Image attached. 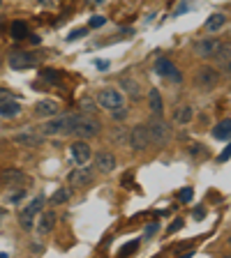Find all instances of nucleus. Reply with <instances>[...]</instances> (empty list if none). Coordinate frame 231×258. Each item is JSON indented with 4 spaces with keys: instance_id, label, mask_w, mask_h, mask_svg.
<instances>
[{
    "instance_id": "13",
    "label": "nucleus",
    "mask_w": 231,
    "mask_h": 258,
    "mask_svg": "<svg viewBox=\"0 0 231 258\" xmlns=\"http://www.w3.org/2000/svg\"><path fill=\"white\" fill-rule=\"evenodd\" d=\"M58 111L60 106L54 99H42V102L35 104V115L37 118H54V115H58Z\"/></svg>"
},
{
    "instance_id": "37",
    "label": "nucleus",
    "mask_w": 231,
    "mask_h": 258,
    "mask_svg": "<svg viewBox=\"0 0 231 258\" xmlns=\"http://www.w3.org/2000/svg\"><path fill=\"white\" fill-rule=\"evenodd\" d=\"M229 157H231V143L226 145L224 152H220V157H217V159H220V161H229Z\"/></svg>"
},
{
    "instance_id": "20",
    "label": "nucleus",
    "mask_w": 231,
    "mask_h": 258,
    "mask_svg": "<svg viewBox=\"0 0 231 258\" xmlns=\"http://www.w3.org/2000/svg\"><path fill=\"white\" fill-rule=\"evenodd\" d=\"M213 136H215L217 141L231 139V118H226V120H222V122H217L215 127H213Z\"/></svg>"
},
{
    "instance_id": "25",
    "label": "nucleus",
    "mask_w": 231,
    "mask_h": 258,
    "mask_svg": "<svg viewBox=\"0 0 231 258\" xmlns=\"http://www.w3.org/2000/svg\"><path fill=\"white\" fill-rule=\"evenodd\" d=\"M0 180H3V182H19V180H23V173L21 171H3L0 173Z\"/></svg>"
},
{
    "instance_id": "5",
    "label": "nucleus",
    "mask_w": 231,
    "mask_h": 258,
    "mask_svg": "<svg viewBox=\"0 0 231 258\" xmlns=\"http://www.w3.org/2000/svg\"><path fill=\"white\" fill-rule=\"evenodd\" d=\"M100 129H102L100 120L90 118V115H81L79 124L74 127V136H79V139H90V136L100 134Z\"/></svg>"
},
{
    "instance_id": "27",
    "label": "nucleus",
    "mask_w": 231,
    "mask_h": 258,
    "mask_svg": "<svg viewBox=\"0 0 231 258\" xmlns=\"http://www.w3.org/2000/svg\"><path fill=\"white\" fill-rule=\"evenodd\" d=\"M42 79L49 83H60V72L56 70H42Z\"/></svg>"
},
{
    "instance_id": "38",
    "label": "nucleus",
    "mask_w": 231,
    "mask_h": 258,
    "mask_svg": "<svg viewBox=\"0 0 231 258\" xmlns=\"http://www.w3.org/2000/svg\"><path fill=\"white\" fill-rule=\"evenodd\" d=\"M178 228H183V219H176L171 226H169V233H176Z\"/></svg>"
},
{
    "instance_id": "17",
    "label": "nucleus",
    "mask_w": 231,
    "mask_h": 258,
    "mask_svg": "<svg viewBox=\"0 0 231 258\" xmlns=\"http://www.w3.org/2000/svg\"><path fill=\"white\" fill-rule=\"evenodd\" d=\"M56 226V212H44L37 219V233L39 235H49Z\"/></svg>"
},
{
    "instance_id": "1",
    "label": "nucleus",
    "mask_w": 231,
    "mask_h": 258,
    "mask_svg": "<svg viewBox=\"0 0 231 258\" xmlns=\"http://www.w3.org/2000/svg\"><path fill=\"white\" fill-rule=\"evenodd\" d=\"M81 120V113H70V115H60V118L49 120V122H44L42 127H39V132H42L44 136H56V134H70V132H74V127L79 124Z\"/></svg>"
},
{
    "instance_id": "19",
    "label": "nucleus",
    "mask_w": 231,
    "mask_h": 258,
    "mask_svg": "<svg viewBox=\"0 0 231 258\" xmlns=\"http://www.w3.org/2000/svg\"><path fill=\"white\" fill-rule=\"evenodd\" d=\"M30 35V28L26 21H12L10 23V37L12 39H26Z\"/></svg>"
},
{
    "instance_id": "40",
    "label": "nucleus",
    "mask_w": 231,
    "mask_h": 258,
    "mask_svg": "<svg viewBox=\"0 0 231 258\" xmlns=\"http://www.w3.org/2000/svg\"><path fill=\"white\" fill-rule=\"evenodd\" d=\"M97 67H100V70H109V62L107 60H97Z\"/></svg>"
},
{
    "instance_id": "41",
    "label": "nucleus",
    "mask_w": 231,
    "mask_h": 258,
    "mask_svg": "<svg viewBox=\"0 0 231 258\" xmlns=\"http://www.w3.org/2000/svg\"><path fill=\"white\" fill-rule=\"evenodd\" d=\"M229 247H231V237H229Z\"/></svg>"
},
{
    "instance_id": "30",
    "label": "nucleus",
    "mask_w": 231,
    "mask_h": 258,
    "mask_svg": "<svg viewBox=\"0 0 231 258\" xmlns=\"http://www.w3.org/2000/svg\"><path fill=\"white\" fill-rule=\"evenodd\" d=\"M192 189L190 187H185V189H180V191H178V201H180V203H188V201H192Z\"/></svg>"
},
{
    "instance_id": "11",
    "label": "nucleus",
    "mask_w": 231,
    "mask_h": 258,
    "mask_svg": "<svg viewBox=\"0 0 231 258\" xmlns=\"http://www.w3.org/2000/svg\"><path fill=\"white\" fill-rule=\"evenodd\" d=\"M155 72L160 76H167V79L176 81V83L183 79V76H180V72H178V67L169 58H160V60H157V62H155Z\"/></svg>"
},
{
    "instance_id": "26",
    "label": "nucleus",
    "mask_w": 231,
    "mask_h": 258,
    "mask_svg": "<svg viewBox=\"0 0 231 258\" xmlns=\"http://www.w3.org/2000/svg\"><path fill=\"white\" fill-rule=\"evenodd\" d=\"M67 199H70V191H67V189H58V191L51 196V203H54V205H63V203H67Z\"/></svg>"
},
{
    "instance_id": "28",
    "label": "nucleus",
    "mask_w": 231,
    "mask_h": 258,
    "mask_svg": "<svg viewBox=\"0 0 231 258\" xmlns=\"http://www.w3.org/2000/svg\"><path fill=\"white\" fill-rule=\"evenodd\" d=\"M136 247H139V242L132 240V242H127V244H123L118 253H120V256H125V253H132V251H136Z\"/></svg>"
},
{
    "instance_id": "8",
    "label": "nucleus",
    "mask_w": 231,
    "mask_h": 258,
    "mask_svg": "<svg viewBox=\"0 0 231 258\" xmlns=\"http://www.w3.org/2000/svg\"><path fill=\"white\" fill-rule=\"evenodd\" d=\"M148 127V134H151V141L153 145H167L169 141V127L164 122H160V120H151V122L146 124Z\"/></svg>"
},
{
    "instance_id": "29",
    "label": "nucleus",
    "mask_w": 231,
    "mask_h": 258,
    "mask_svg": "<svg viewBox=\"0 0 231 258\" xmlns=\"http://www.w3.org/2000/svg\"><path fill=\"white\" fill-rule=\"evenodd\" d=\"M86 28H76V30H72L70 35H67V42H74V39H81V37H86Z\"/></svg>"
},
{
    "instance_id": "39",
    "label": "nucleus",
    "mask_w": 231,
    "mask_h": 258,
    "mask_svg": "<svg viewBox=\"0 0 231 258\" xmlns=\"http://www.w3.org/2000/svg\"><path fill=\"white\" fill-rule=\"evenodd\" d=\"M10 99H14V97H12L7 90H0V104H3V102H10Z\"/></svg>"
},
{
    "instance_id": "22",
    "label": "nucleus",
    "mask_w": 231,
    "mask_h": 258,
    "mask_svg": "<svg viewBox=\"0 0 231 258\" xmlns=\"http://www.w3.org/2000/svg\"><path fill=\"white\" fill-rule=\"evenodd\" d=\"M192 118H194V111H192V106H188V104H185V106H178L176 113H173V120H176L178 124H188Z\"/></svg>"
},
{
    "instance_id": "34",
    "label": "nucleus",
    "mask_w": 231,
    "mask_h": 258,
    "mask_svg": "<svg viewBox=\"0 0 231 258\" xmlns=\"http://www.w3.org/2000/svg\"><path fill=\"white\" fill-rule=\"evenodd\" d=\"M111 115H113L116 120H123L125 115H127V108H125V104H123V106H118V108H113Z\"/></svg>"
},
{
    "instance_id": "7",
    "label": "nucleus",
    "mask_w": 231,
    "mask_h": 258,
    "mask_svg": "<svg viewBox=\"0 0 231 258\" xmlns=\"http://www.w3.org/2000/svg\"><path fill=\"white\" fill-rule=\"evenodd\" d=\"M70 155H72L76 166H86L88 161H90L93 152H90V145H88L86 141H74V143L70 145Z\"/></svg>"
},
{
    "instance_id": "32",
    "label": "nucleus",
    "mask_w": 231,
    "mask_h": 258,
    "mask_svg": "<svg viewBox=\"0 0 231 258\" xmlns=\"http://www.w3.org/2000/svg\"><path fill=\"white\" fill-rule=\"evenodd\" d=\"M107 23L104 16H90V21H88V28H102Z\"/></svg>"
},
{
    "instance_id": "23",
    "label": "nucleus",
    "mask_w": 231,
    "mask_h": 258,
    "mask_svg": "<svg viewBox=\"0 0 231 258\" xmlns=\"http://www.w3.org/2000/svg\"><path fill=\"white\" fill-rule=\"evenodd\" d=\"M224 23H226V16L224 14H210L204 28L208 32H217V30H222V26H224Z\"/></svg>"
},
{
    "instance_id": "12",
    "label": "nucleus",
    "mask_w": 231,
    "mask_h": 258,
    "mask_svg": "<svg viewBox=\"0 0 231 258\" xmlns=\"http://www.w3.org/2000/svg\"><path fill=\"white\" fill-rule=\"evenodd\" d=\"M217 60V70L224 72V74H231V44H220L217 53L213 55Z\"/></svg>"
},
{
    "instance_id": "24",
    "label": "nucleus",
    "mask_w": 231,
    "mask_h": 258,
    "mask_svg": "<svg viewBox=\"0 0 231 258\" xmlns=\"http://www.w3.org/2000/svg\"><path fill=\"white\" fill-rule=\"evenodd\" d=\"M120 86L125 88V90H127V95L132 97V99H141V88H139V83H136L134 79H123L120 81Z\"/></svg>"
},
{
    "instance_id": "2",
    "label": "nucleus",
    "mask_w": 231,
    "mask_h": 258,
    "mask_svg": "<svg viewBox=\"0 0 231 258\" xmlns=\"http://www.w3.org/2000/svg\"><path fill=\"white\" fill-rule=\"evenodd\" d=\"M217 81H220V74H217L215 67H201L194 74V86H197V90H204V92L213 90L217 86Z\"/></svg>"
},
{
    "instance_id": "35",
    "label": "nucleus",
    "mask_w": 231,
    "mask_h": 258,
    "mask_svg": "<svg viewBox=\"0 0 231 258\" xmlns=\"http://www.w3.org/2000/svg\"><path fill=\"white\" fill-rule=\"evenodd\" d=\"M160 231V224L157 221H153L151 226H146V237H151V235H155V233Z\"/></svg>"
},
{
    "instance_id": "15",
    "label": "nucleus",
    "mask_w": 231,
    "mask_h": 258,
    "mask_svg": "<svg viewBox=\"0 0 231 258\" xmlns=\"http://www.w3.org/2000/svg\"><path fill=\"white\" fill-rule=\"evenodd\" d=\"M70 182L74 184V187H86V184L93 182V171L86 166H79L76 171L70 173Z\"/></svg>"
},
{
    "instance_id": "9",
    "label": "nucleus",
    "mask_w": 231,
    "mask_h": 258,
    "mask_svg": "<svg viewBox=\"0 0 231 258\" xmlns=\"http://www.w3.org/2000/svg\"><path fill=\"white\" fill-rule=\"evenodd\" d=\"M42 208H44V199H42V196H37L35 201H30V205H28L26 210H21L19 219H21V226L26 228V231H28V228H32V219L37 217V212Z\"/></svg>"
},
{
    "instance_id": "33",
    "label": "nucleus",
    "mask_w": 231,
    "mask_h": 258,
    "mask_svg": "<svg viewBox=\"0 0 231 258\" xmlns=\"http://www.w3.org/2000/svg\"><path fill=\"white\" fill-rule=\"evenodd\" d=\"M206 217V208L204 205H197V208H194V212H192V219L194 221H201Z\"/></svg>"
},
{
    "instance_id": "14",
    "label": "nucleus",
    "mask_w": 231,
    "mask_h": 258,
    "mask_svg": "<svg viewBox=\"0 0 231 258\" xmlns=\"http://www.w3.org/2000/svg\"><path fill=\"white\" fill-rule=\"evenodd\" d=\"M95 168L100 173H111L116 168V157L111 152H97L95 155Z\"/></svg>"
},
{
    "instance_id": "3",
    "label": "nucleus",
    "mask_w": 231,
    "mask_h": 258,
    "mask_svg": "<svg viewBox=\"0 0 231 258\" xmlns=\"http://www.w3.org/2000/svg\"><path fill=\"white\" fill-rule=\"evenodd\" d=\"M10 67L14 72H21V70H30V67H37L39 58L35 53H28V51H12L10 53Z\"/></svg>"
},
{
    "instance_id": "21",
    "label": "nucleus",
    "mask_w": 231,
    "mask_h": 258,
    "mask_svg": "<svg viewBox=\"0 0 231 258\" xmlns=\"http://www.w3.org/2000/svg\"><path fill=\"white\" fill-rule=\"evenodd\" d=\"M21 113V104L10 99V102H3L0 104V118H14Z\"/></svg>"
},
{
    "instance_id": "31",
    "label": "nucleus",
    "mask_w": 231,
    "mask_h": 258,
    "mask_svg": "<svg viewBox=\"0 0 231 258\" xmlns=\"http://www.w3.org/2000/svg\"><path fill=\"white\" fill-rule=\"evenodd\" d=\"M23 196H26V191H23V189H19V191H12L10 196H7V203L14 205V203H19V201L23 199Z\"/></svg>"
},
{
    "instance_id": "36",
    "label": "nucleus",
    "mask_w": 231,
    "mask_h": 258,
    "mask_svg": "<svg viewBox=\"0 0 231 258\" xmlns=\"http://www.w3.org/2000/svg\"><path fill=\"white\" fill-rule=\"evenodd\" d=\"M81 108H83L86 113L95 111V102H90V99H83V102H81Z\"/></svg>"
},
{
    "instance_id": "4",
    "label": "nucleus",
    "mask_w": 231,
    "mask_h": 258,
    "mask_svg": "<svg viewBox=\"0 0 231 258\" xmlns=\"http://www.w3.org/2000/svg\"><path fill=\"white\" fill-rule=\"evenodd\" d=\"M129 145H132V150H136V152H141V150H146L148 145H153L151 134H148V127H146V124H136V127H132V132H129Z\"/></svg>"
},
{
    "instance_id": "16",
    "label": "nucleus",
    "mask_w": 231,
    "mask_h": 258,
    "mask_svg": "<svg viewBox=\"0 0 231 258\" xmlns=\"http://www.w3.org/2000/svg\"><path fill=\"white\" fill-rule=\"evenodd\" d=\"M14 143L16 145H26V148H37V145L44 143V134H30V132H23V134H16L14 136Z\"/></svg>"
},
{
    "instance_id": "18",
    "label": "nucleus",
    "mask_w": 231,
    "mask_h": 258,
    "mask_svg": "<svg viewBox=\"0 0 231 258\" xmlns=\"http://www.w3.org/2000/svg\"><path fill=\"white\" fill-rule=\"evenodd\" d=\"M148 106H151V111H153V115H155V118H160L162 113H164V102H162V95H160V90H155V88L148 92Z\"/></svg>"
},
{
    "instance_id": "42",
    "label": "nucleus",
    "mask_w": 231,
    "mask_h": 258,
    "mask_svg": "<svg viewBox=\"0 0 231 258\" xmlns=\"http://www.w3.org/2000/svg\"><path fill=\"white\" fill-rule=\"evenodd\" d=\"M0 215H3V212H0Z\"/></svg>"
},
{
    "instance_id": "6",
    "label": "nucleus",
    "mask_w": 231,
    "mask_h": 258,
    "mask_svg": "<svg viewBox=\"0 0 231 258\" xmlns=\"http://www.w3.org/2000/svg\"><path fill=\"white\" fill-rule=\"evenodd\" d=\"M97 104L102 108H107V111H113V108H118L125 104L123 95H120L118 90H113V88H104V90H100V95H97Z\"/></svg>"
},
{
    "instance_id": "10",
    "label": "nucleus",
    "mask_w": 231,
    "mask_h": 258,
    "mask_svg": "<svg viewBox=\"0 0 231 258\" xmlns=\"http://www.w3.org/2000/svg\"><path fill=\"white\" fill-rule=\"evenodd\" d=\"M222 42H217V39H199V42H194L192 51L199 58H213V55L217 53V48H220Z\"/></svg>"
}]
</instances>
